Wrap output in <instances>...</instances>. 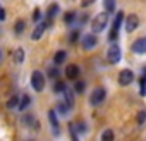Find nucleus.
Returning a JSON list of instances; mask_svg holds the SVG:
<instances>
[{"label": "nucleus", "instance_id": "423d86ee", "mask_svg": "<svg viewBox=\"0 0 146 141\" xmlns=\"http://www.w3.org/2000/svg\"><path fill=\"white\" fill-rule=\"evenodd\" d=\"M134 81V72L131 69H124L119 72V84L120 86H129Z\"/></svg>", "mask_w": 146, "mask_h": 141}, {"label": "nucleus", "instance_id": "9b49d317", "mask_svg": "<svg viewBox=\"0 0 146 141\" xmlns=\"http://www.w3.org/2000/svg\"><path fill=\"white\" fill-rule=\"evenodd\" d=\"M48 120H50V124H52L53 134L58 136V134H60V129H58V119H57V112H55V110H50V112H48Z\"/></svg>", "mask_w": 146, "mask_h": 141}, {"label": "nucleus", "instance_id": "bb28decb", "mask_svg": "<svg viewBox=\"0 0 146 141\" xmlns=\"http://www.w3.org/2000/svg\"><path fill=\"white\" fill-rule=\"evenodd\" d=\"M33 21H35V23H40V21H41V11H40L38 7L33 11Z\"/></svg>", "mask_w": 146, "mask_h": 141}, {"label": "nucleus", "instance_id": "ddd939ff", "mask_svg": "<svg viewBox=\"0 0 146 141\" xmlns=\"http://www.w3.org/2000/svg\"><path fill=\"white\" fill-rule=\"evenodd\" d=\"M23 124L29 126L31 129H38V127H40V124L35 120V117H33L31 114H24V115H23Z\"/></svg>", "mask_w": 146, "mask_h": 141}, {"label": "nucleus", "instance_id": "cd10ccee", "mask_svg": "<svg viewBox=\"0 0 146 141\" xmlns=\"http://www.w3.org/2000/svg\"><path fill=\"white\" fill-rule=\"evenodd\" d=\"M137 124H143L144 120H146V110H141V112H137Z\"/></svg>", "mask_w": 146, "mask_h": 141}, {"label": "nucleus", "instance_id": "dca6fc26", "mask_svg": "<svg viewBox=\"0 0 146 141\" xmlns=\"http://www.w3.org/2000/svg\"><path fill=\"white\" fill-rule=\"evenodd\" d=\"M57 14H58V5H57V4H52V5L48 7V11H46V17H48V21H52Z\"/></svg>", "mask_w": 146, "mask_h": 141}, {"label": "nucleus", "instance_id": "39448f33", "mask_svg": "<svg viewBox=\"0 0 146 141\" xmlns=\"http://www.w3.org/2000/svg\"><path fill=\"white\" fill-rule=\"evenodd\" d=\"M31 86L35 91H43L45 88V78L43 74L40 72V70H35V72L31 74Z\"/></svg>", "mask_w": 146, "mask_h": 141}, {"label": "nucleus", "instance_id": "412c9836", "mask_svg": "<svg viewBox=\"0 0 146 141\" xmlns=\"http://www.w3.org/2000/svg\"><path fill=\"white\" fill-rule=\"evenodd\" d=\"M103 5L107 12H113L115 11V0H103Z\"/></svg>", "mask_w": 146, "mask_h": 141}, {"label": "nucleus", "instance_id": "c85d7f7f", "mask_svg": "<svg viewBox=\"0 0 146 141\" xmlns=\"http://www.w3.org/2000/svg\"><path fill=\"white\" fill-rule=\"evenodd\" d=\"M79 38V31L76 29V31H72L70 33V36H69V40H70V43H76V40Z\"/></svg>", "mask_w": 146, "mask_h": 141}, {"label": "nucleus", "instance_id": "f8f14e48", "mask_svg": "<svg viewBox=\"0 0 146 141\" xmlns=\"http://www.w3.org/2000/svg\"><path fill=\"white\" fill-rule=\"evenodd\" d=\"M65 76L69 79H78V76H79V67L76 64H69L65 67Z\"/></svg>", "mask_w": 146, "mask_h": 141}, {"label": "nucleus", "instance_id": "f03ea898", "mask_svg": "<svg viewBox=\"0 0 146 141\" xmlns=\"http://www.w3.org/2000/svg\"><path fill=\"white\" fill-rule=\"evenodd\" d=\"M107 59H108L110 64H119V62H120V59H122V52H120V47H119L117 43L112 41V45H110L108 50H107Z\"/></svg>", "mask_w": 146, "mask_h": 141}, {"label": "nucleus", "instance_id": "20e7f679", "mask_svg": "<svg viewBox=\"0 0 146 141\" xmlns=\"http://www.w3.org/2000/svg\"><path fill=\"white\" fill-rule=\"evenodd\" d=\"M105 98H107V91H105V88H96V90H93V93L90 95V103H91L93 107H96V105L103 103Z\"/></svg>", "mask_w": 146, "mask_h": 141}, {"label": "nucleus", "instance_id": "f3484780", "mask_svg": "<svg viewBox=\"0 0 146 141\" xmlns=\"http://www.w3.org/2000/svg\"><path fill=\"white\" fill-rule=\"evenodd\" d=\"M31 103V96L29 95H23V98H19V110H26V107Z\"/></svg>", "mask_w": 146, "mask_h": 141}, {"label": "nucleus", "instance_id": "5701e85b", "mask_svg": "<svg viewBox=\"0 0 146 141\" xmlns=\"http://www.w3.org/2000/svg\"><path fill=\"white\" fill-rule=\"evenodd\" d=\"M65 88H67V86H65V83H64V81H57V83H55V86H53V90H55L57 93H64V91H65Z\"/></svg>", "mask_w": 146, "mask_h": 141}, {"label": "nucleus", "instance_id": "2f4dec72", "mask_svg": "<svg viewBox=\"0 0 146 141\" xmlns=\"http://www.w3.org/2000/svg\"><path fill=\"white\" fill-rule=\"evenodd\" d=\"M69 131H70V136H72V139H78V134H76V131H74V126H69Z\"/></svg>", "mask_w": 146, "mask_h": 141}, {"label": "nucleus", "instance_id": "4468645a", "mask_svg": "<svg viewBox=\"0 0 146 141\" xmlns=\"http://www.w3.org/2000/svg\"><path fill=\"white\" fill-rule=\"evenodd\" d=\"M12 57H14V62H16V64H23V62H24L26 53H24V50H23V48H16Z\"/></svg>", "mask_w": 146, "mask_h": 141}, {"label": "nucleus", "instance_id": "c756f323", "mask_svg": "<svg viewBox=\"0 0 146 141\" xmlns=\"http://www.w3.org/2000/svg\"><path fill=\"white\" fill-rule=\"evenodd\" d=\"M58 74H60L58 69H50V70H48V76H50V78H58Z\"/></svg>", "mask_w": 146, "mask_h": 141}, {"label": "nucleus", "instance_id": "1a4fd4ad", "mask_svg": "<svg viewBox=\"0 0 146 141\" xmlns=\"http://www.w3.org/2000/svg\"><path fill=\"white\" fill-rule=\"evenodd\" d=\"M132 52L134 53H146V36H143V38H137L134 43H132Z\"/></svg>", "mask_w": 146, "mask_h": 141}, {"label": "nucleus", "instance_id": "9d476101", "mask_svg": "<svg viewBox=\"0 0 146 141\" xmlns=\"http://www.w3.org/2000/svg\"><path fill=\"white\" fill-rule=\"evenodd\" d=\"M48 23H50V21H48ZM48 23H40V24L35 28V31L31 33V40H33V41H36V40H40V38L43 36L45 29L48 28Z\"/></svg>", "mask_w": 146, "mask_h": 141}, {"label": "nucleus", "instance_id": "a211bd4d", "mask_svg": "<svg viewBox=\"0 0 146 141\" xmlns=\"http://www.w3.org/2000/svg\"><path fill=\"white\" fill-rule=\"evenodd\" d=\"M65 57H67V53H65L64 50H58V52L53 55V62H55V64H62V62L65 60Z\"/></svg>", "mask_w": 146, "mask_h": 141}, {"label": "nucleus", "instance_id": "2eb2a0df", "mask_svg": "<svg viewBox=\"0 0 146 141\" xmlns=\"http://www.w3.org/2000/svg\"><path fill=\"white\" fill-rule=\"evenodd\" d=\"M64 96H65V100H64V102H65V103H67L70 108L74 107V93H72L69 88H65V91H64Z\"/></svg>", "mask_w": 146, "mask_h": 141}, {"label": "nucleus", "instance_id": "f257e3e1", "mask_svg": "<svg viewBox=\"0 0 146 141\" xmlns=\"http://www.w3.org/2000/svg\"><path fill=\"white\" fill-rule=\"evenodd\" d=\"M107 24H108V12L105 11V12H100L93 21H91V31L96 35V33H102L105 28H107Z\"/></svg>", "mask_w": 146, "mask_h": 141}, {"label": "nucleus", "instance_id": "aec40b11", "mask_svg": "<svg viewBox=\"0 0 146 141\" xmlns=\"http://www.w3.org/2000/svg\"><path fill=\"white\" fill-rule=\"evenodd\" d=\"M113 138H115V134H113L112 129H107V131L102 132V141H112Z\"/></svg>", "mask_w": 146, "mask_h": 141}, {"label": "nucleus", "instance_id": "473e14b6", "mask_svg": "<svg viewBox=\"0 0 146 141\" xmlns=\"http://www.w3.org/2000/svg\"><path fill=\"white\" fill-rule=\"evenodd\" d=\"M4 19H5V11L0 7V21H4Z\"/></svg>", "mask_w": 146, "mask_h": 141}, {"label": "nucleus", "instance_id": "b1692460", "mask_svg": "<svg viewBox=\"0 0 146 141\" xmlns=\"http://www.w3.org/2000/svg\"><path fill=\"white\" fill-rule=\"evenodd\" d=\"M24 21H17L16 23V26H14V31H16V35H21L23 33V29H24Z\"/></svg>", "mask_w": 146, "mask_h": 141}, {"label": "nucleus", "instance_id": "393cba45", "mask_svg": "<svg viewBox=\"0 0 146 141\" xmlns=\"http://www.w3.org/2000/svg\"><path fill=\"white\" fill-rule=\"evenodd\" d=\"M84 88H86V84H84L83 81H78V83L74 84V91H76V93H83Z\"/></svg>", "mask_w": 146, "mask_h": 141}, {"label": "nucleus", "instance_id": "72a5a7b5", "mask_svg": "<svg viewBox=\"0 0 146 141\" xmlns=\"http://www.w3.org/2000/svg\"><path fill=\"white\" fill-rule=\"evenodd\" d=\"M0 60H2V53H0Z\"/></svg>", "mask_w": 146, "mask_h": 141}, {"label": "nucleus", "instance_id": "a878e982", "mask_svg": "<svg viewBox=\"0 0 146 141\" xmlns=\"http://www.w3.org/2000/svg\"><path fill=\"white\" fill-rule=\"evenodd\" d=\"M76 19V12H65V16H64V21L69 24V23H72Z\"/></svg>", "mask_w": 146, "mask_h": 141}, {"label": "nucleus", "instance_id": "0eeeda50", "mask_svg": "<svg viewBox=\"0 0 146 141\" xmlns=\"http://www.w3.org/2000/svg\"><path fill=\"white\" fill-rule=\"evenodd\" d=\"M81 43H83V48L84 50H93L98 45V40H96V36L93 33V35H84L83 40H81Z\"/></svg>", "mask_w": 146, "mask_h": 141}, {"label": "nucleus", "instance_id": "7c9ffc66", "mask_svg": "<svg viewBox=\"0 0 146 141\" xmlns=\"http://www.w3.org/2000/svg\"><path fill=\"white\" fill-rule=\"evenodd\" d=\"M96 2V0H81V5L83 7H90V5H93Z\"/></svg>", "mask_w": 146, "mask_h": 141}, {"label": "nucleus", "instance_id": "6e6552de", "mask_svg": "<svg viewBox=\"0 0 146 141\" xmlns=\"http://www.w3.org/2000/svg\"><path fill=\"white\" fill-rule=\"evenodd\" d=\"M137 26H139L137 16H136V14H129V16L125 17V31H127V33H132V31H136Z\"/></svg>", "mask_w": 146, "mask_h": 141}, {"label": "nucleus", "instance_id": "4be33fe9", "mask_svg": "<svg viewBox=\"0 0 146 141\" xmlns=\"http://www.w3.org/2000/svg\"><path fill=\"white\" fill-rule=\"evenodd\" d=\"M16 105H19V96H17V95H12V96L7 100V107H9V108H14Z\"/></svg>", "mask_w": 146, "mask_h": 141}, {"label": "nucleus", "instance_id": "6ab92c4d", "mask_svg": "<svg viewBox=\"0 0 146 141\" xmlns=\"http://www.w3.org/2000/svg\"><path fill=\"white\" fill-rule=\"evenodd\" d=\"M57 110L60 112V115H67V114H69V110H70V107H69L65 102H60V103H58V107H57Z\"/></svg>", "mask_w": 146, "mask_h": 141}, {"label": "nucleus", "instance_id": "7ed1b4c3", "mask_svg": "<svg viewBox=\"0 0 146 141\" xmlns=\"http://www.w3.org/2000/svg\"><path fill=\"white\" fill-rule=\"evenodd\" d=\"M122 21H124V12H117L115 19H113V24H112V29H110V33H108V40H110V41H113V40L117 38Z\"/></svg>", "mask_w": 146, "mask_h": 141}]
</instances>
